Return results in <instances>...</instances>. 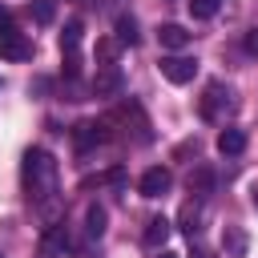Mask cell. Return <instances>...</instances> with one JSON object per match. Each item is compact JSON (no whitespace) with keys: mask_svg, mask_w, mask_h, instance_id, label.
<instances>
[{"mask_svg":"<svg viewBox=\"0 0 258 258\" xmlns=\"http://www.w3.org/2000/svg\"><path fill=\"white\" fill-rule=\"evenodd\" d=\"M20 177H24V194H28L32 210H40L48 222H56V214H60V165H56V157L48 149H28Z\"/></svg>","mask_w":258,"mask_h":258,"instance_id":"6da1fadb","label":"cell"},{"mask_svg":"<svg viewBox=\"0 0 258 258\" xmlns=\"http://www.w3.org/2000/svg\"><path fill=\"white\" fill-rule=\"evenodd\" d=\"M36 250H40V258H64V250H69V230H64V222H48Z\"/></svg>","mask_w":258,"mask_h":258,"instance_id":"277c9868","label":"cell"},{"mask_svg":"<svg viewBox=\"0 0 258 258\" xmlns=\"http://www.w3.org/2000/svg\"><path fill=\"white\" fill-rule=\"evenodd\" d=\"M194 73H198L194 56H161V77L169 85H185V81H194Z\"/></svg>","mask_w":258,"mask_h":258,"instance_id":"8992f818","label":"cell"},{"mask_svg":"<svg viewBox=\"0 0 258 258\" xmlns=\"http://www.w3.org/2000/svg\"><path fill=\"white\" fill-rule=\"evenodd\" d=\"M105 222H109V218H105V210L93 202V206L85 210V238H89V242H97V238L105 234Z\"/></svg>","mask_w":258,"mask_h":258,"instance_id":"4fadbf2b","label":"cell"},{"mask_svg":"<svg viewBox=\"0 0 258 258\" xmlns=\"http://www.w3.org/2000/svg\"><path fill=\"white\" fill-rule=\"evenodd\" d=\"M117 40L121 44H137V20L133 16H121L117 20Z\"/></svg>","mask_w":258,"mask_h":258,"instance_id":"2e32d148","label":"cell"},{"mask_svg":"<svg viewBox=\"0 0 258 258\" xmlns=\"http://www.w3.org/2000/svg\"><path fill=\"white\" fill-rule=\"evenodd\" d=\"M242 149H246V133H242V129L230 125V129L218 133V153H222V157H238Z\"/></svg>","mask_w":258,"mask_h":258,"instance_id":"ba28073f","label":"cell"},{"mask_svg":"<svg viewBox=\"0 0 258 258\" xmlns=\"http://www.w3.org/2000/svg\"><path fill=\"white\" fill-rule=\"evenodd\" d=\"M189 258H214V254H210L206 246H194V250H189Z\"/></svg>","mask_w":258,"mask_h":258,"instance_id":"603a6c76","label":"cell"},{"mask_svg":"<svg viewBox=\"0 0 258 258\" xmlns=\"http://www.w3.org/2000/svg\"><path fill=\"white\" fill-rule=\"evenodd\" d=\"M81 36H85V24H81V20H69V24H64V32H60V52H64V56H77Z\"/></svg>","mask_w":258,"mask_h":258,"instance_id":"7c38bea8","label":"cell"},{"mask_svg":"<svg viewBox=\"0 0 258 258\" xmlns=\"http://www.w3.org/2000/svg\"><path fill=\"white\" fill-rule=\"evenodd\" d=\"M117 44H121V40H101V44H97V52H101V64H113V56H117Z\"/></svg>","mask_w":258,"mask_h":258,"instance_id":"44dd1931","label":"cell"},{"mask_svg":"<svg viewBox=\"0 0 258 258\" xmlns=\"http://www.w3.org/2000/svg\"><path fill=\"white\" fill-rule=\"evenodd\" d=\"M218 4H222V0H189V16H194V20H210V16L218 12Z\"/></svg>","mask_w":258,"mask_h":258,"instance_id":"ac0fdd59","label":"cell"},{"mask_svg":"<svg viewBox=\"0 0 258 258\" xmlns=\"http://www.w3.org/2000/svg\"><path fill=\"white\" fill-rule=\"evenodd\" d=\"M0 56H4V60H28V56H32V44L24 40V32H16V36L0 40Z\"/></svg>","mask_w":258,"mask_h":258,"instance_id":"9c48e42d","label":"cell"},{"mask_svg":"<svg viewBox=\"0 0 258 258\" xmlns=\"http://www.w3.org/2000/svg\"><path fill=\"white\" fill-rule=\"evenodd\" d=\"M73 141H77L81 149H89V145H101V141H109V121H81V125L73 129Z\"/></svg>","mask_w":258,"mask_h":258,"instance_id":"52a82bcc","label":"cell"},{"mask_svg":"<svg viewBox=\"0 0 258 258\" xmlns=\"http://www.w3.org/2000/svg\"><path fill=\"white\" fill-rule=\"evenodd\" d=\"M181 230H185L189 238H194V234L202 230V198H198V202H185V206H181Z\"/></svg>","mask_w":258,"mask_h":258,"instance_id":"9a60e30c","label":"cell"},{"mask_svg":"<svg viewBox=\"0 0 258 258\" xmlns=\"http://www.w3.org/2000/svg\"><path fill=\"white\" fill-rule=\"evenodd\" d=\"M254 206H258V189H254Z\"/></svg>","mask_w":258,"mask_h":258,"instance_id":"d4e9b609","label":"cell"},{"mask_svg":"<svg viewBox=\"0 0 258 258\" xmlns=\"http://www.w3.org/2000/svg\"><path fill=\"white\" fill-rule=\"evenodd\" d=\"M121 89H125L121 69H117V64H97V73H93V81H89V93L109 101V97H121Z\"/></svg>","mask_w":258,"mask_h":258,"instance_id":"3957f363","label":"cell"},{"mask_svg":"<svg viewBox=\"0 0 258 258\" xmlns=\"http://www.w3.org/2000/svg\"><path fill=\"white\" fill-rule=\"evenodd\" d=\"M226 254L230 258H242L246 254V234L242 230H226Z\"/></svg>","mask_w":258,"mask_h":258,"instance_id":"e0dca14e","label":"cell"},{"mask_svg":"<svg viewBox=\"0 0 258 258\" xmlns=\"http://www.w3.org/2000/svg\"><path fill=\"white\" fill-rule=\"evenodd\" d=\"M242 44H246V52H254V56H258V28H250V32H246V40H242Z\"/></svg>","mask_w":258,"mask_h":258,"instance_id":"7402d4cb","label":"cell"},{"mask_svg":"<svg viewBox=\"0 0 258 258\" xmlns=\"http://www.w3.org/2000/svg\"><path fill=\"white\" fill-rule=\"evenodd\" d=\"M169 185H173V173H169L165 165L145 169V173H141V181H137L141 198H165V194H169Z\"/></svg>","mask_w":258,"mask_h":258,"instance_id":"5b68a950","label":"cell"},{"mask_svg":"<svg viewBox=\"0 0 258 258\" xmlns=\"http://www.w3.org/2000/svg\"><path fill=\"white\" fill-rule=\"evenodd\" d=\"M20 28H16V20H12V12L8 8H0V40H8V36H16Z\"/></svg>","mask_w":258,"mask_h":258,"instance_id":"ffe728a7","label":"cell"},{"mask_svg":"<svg viewBox=\"0 0 258 258\" xmlns=\"http://www.w3.org/2000/svg\"><path fill=\"white\" fill-rule=\"evenodd\" d=\"M157 40H161V48H173V52H177V48L189 44V32H185L181 24H161V28H157Z\"/></svg>","mask_w":258,"mask_h":258,"instance_id":"30bf717a","label":"cell"},{"mask_svg":"<svg viewBox=\"0 0 258 258\" xmlns=\"http://www.w3.org/2000/svg\"><path fill=\"white\" fill-rule=\"evenodd\" d=\"M234 109H238L234 93H230L222 81H210L206 93H202V117L214 121V125H226V117H234Z\"/></svg>","mask_w":258,"mask_h":258,"instance_id":"7a4b0ae2","label":"cell"},{"mask_svg":"<svg viewBox=\"0 0 258 258\" xmlns=\"http://www.w3.org/2000/svg\"><path fill=\"white\" fill-rule=\"evenodd\" d=\"M161 258H177V254H169V250H161Z\"/></svg>","mask_w":258,"mask_h":258,"instance_id":"cb8c5ba5","label":"cell"},{"mask_svg":"<svg viewBox=\"0 0 258 258\" xmlns=\"http://www.w3.org/2000/svg\"><path fill=\"white\" fill-rule=\"evenodd\" d=\"M210 189H214V169H210V165H198V169L189 173V194H194V198H206Z\"/></svg>","mask_w":258,"mask_h":258,"instance_id":"5bb4252c","label":"cell"},{"mask_svg":"<svg viewBox=\"0 0 258 258\" xmlns=\"http://www.w3.org/2000/svg\"><path fill=\"white\" fill-rule=\"evenodd\" d=\"M169 230H173V226H169V218H161V214H157V218H149V222H145V234H141V238H145V246H165Z\"/></svg>","mask_w":258,"mask_h":258,"instance_id":"8fae6325","label":"cell"},{"mask_svg":"<svg viewBox=\"0 0 258 258\" xmlns=\"http://www.w3.org/2000/svg\"><path fill=\"white\" fill-rule=\"evenodd\" d=\"M52 12H56V8H52V0H32V16H36V24H48V20H52Z\"/></svg>","mask_w":258,"mask_h":258,"instance_id":"d6986e66","label":"cell"}]
</instances>
